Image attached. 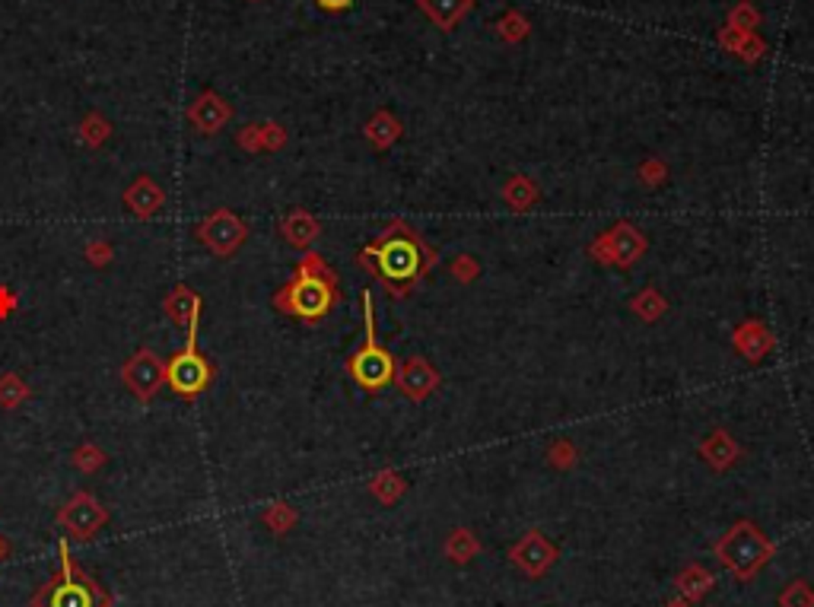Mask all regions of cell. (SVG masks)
Listing matches in <instances>:
<instances>
[{
  "label": "cell",
  "mask_w": 814,
  "mask_h": 607,
  "mask_svg": "<svg viewBox=\"0 0 814 607\" xmlns=\"http://www.w3.org/2000/svg\"><path fill=\"white\" fill-rule=\"evenodd\" d=\"M363 306H366L363 308L366 312V347L360 350V353H353V360H350V376L363 385V388L376 391V388H385V385L395 379V362H391V356L379 347L376 335H372V296L370 293L363 296Z\"/></svg>",
  "instance_id": "4"
},
{
  "label": "cell",
  "mask_w": 814,
  "mask_h": 607,
  "mask_svg": "<svg viewBox=\"0 0 814 607\" xmlns=\"http://www.w3.org/2000/svg\"><path fill=\"white\" fill-rule=\"evenodd\" d=\"M76 134H80V140H83L86 147H103L105 140H109V134H112V124L105 121L103 115H96V112H93V115H86V118L80 121Z\"/></svg>",
  "instance_id": "17"
},
{
  "label": "cell",
  "mask_w": 814,
  "mask_h": 607,
  "mask_svg": "<svg viewBox=\"0 0 814 607\" xmlns=\"http://www.w3.org/2000/svg\"><path fill=\"white\" fill-rule=\"evenodd\" d=\"M58 553H61V573L51 576L39 588V594L32 598V607H109V592L70 559L67 540L58 544Z\"/></svg>",
  "instance_id": "2"
},
{
  "label": "cell",
  "mask_w": 814,
  "mask_h": 607,
  "mask_svg": "<svg viewBox=\"0 0 814 607\" xmlns=\"http://www.w3.org/2000/svg\"><path fill=\"white\" fill-rule=\"evenodd\" d=\"M121 382L138 401H144V404L153 401V397L159 395V388L165 385V362L159 360L150 347H140L138 353L121 366Z\"/></svg>",
  "instance_id": "5"
},
{
  "label": "cell",
  "mask_w": 814,
  "mask_h": 607,
  "mask_svg": "<svg viewBox=\"0 0 814 607\" xmlns=\"http://www.w3.org/2000/svg\"><path fill=\"white\" fill-rule=\"evenodd\" d=\"M335 271L325 264L318 254H306L290 277V283L274 296V306L287 315L306 321H318L331 312L337 293H335Z\"/></svg>",
  "instance_id": "1"
},
{
  "label": "cell",
  "mask_w": 814,
  "mask_h": 607,
  "mask_svg": "<svg viewBox=\"0 0 814 607\" xmlns=\"http://www.w3.org/2000/svg\"><path fill=\"white\" fill-rule=\"evenodd\" d=\"M376 254L379 273L385 280H407L420 271V252L407 236H389L379 248H370Z\"/></svg>",
  "instance_id": "8"
},
{
  "label": "cell",
  "mask_w": 814,
  "mask_h": 607,
  "mask_svg": "<svg viewBox=\"0 0 814 607\" xmlns=\"http://www.w3.org/2000/svg\"><path fill=\"white\" fill-rule=\"evenodd\" d=\"M86 258H89V264L103 267V264H109V261L115 258V248H112L109 242H89V245H86Z\"/></svg>",
  "instance_id": "23"
},
{
  "label": "cell",
  "mask_w": 814,
  "mask_h": 607,
  "mask_svg": "<svg viewBox=\"0 0 814 607\" xmlns=\"http://www.w3.org/2000/svg\"><path fill=\"white\" fill-rule=\"evenodd\" d=\"M29 395H32V388L16 372H4L0 376V407L4 410H16L22 401H29Z\"/></svg>",
  "instance_id": "16"
},
{
  "label": "cell",
  "mask_w": 814,
  "mask_h": 607,
  "mask_svg": "<svg viewBox=\"0 0 814 607\" xmlns=\"http://www.w3.org/2000/svg\"><path fill=\"white\" fill-rule=\"evenodd\" d=\"M417 4L433 16L439 29H452L474 7V0H417Z\"/></svg>",
  "instance_id": "13"
},
{
  "label": "cell",
  "mask_w": 814,
  "mask_h": 607,
  "mask_svg": "<svg viewBox=\"0 0 814 607\" xmlns=\"http://www.w3.org/2000/svg\"><path fill=\"white\" fill-rule=\"evenodd\" d=\"M760 22L757 10L751 7V4H738V7L732 10V20H729V26L732 29H741V32H751L754 26Z\"/></svg>",
  "instance_id": "22"
},
{
  "label": "cell",
  "mask_w": 814,
  "mask_h": 607,
  "mask_svg": "<svg viewBox=\"0 0 814 607\" xmlns=\"http://www.w3.org/2000/svg\"><path fill=\"white\" fill-rule=\"evenodd\" d=\"M366 134H370L379 147H389L391 140H395V137L401 134V124H398L395 118L385 115V112H382V115H376L370 124H366Z\"/></svg>",
  "instance_id": "19"
},
{
  "label": "cell",
  "mask_w": 814,
  "mask_h": 607,
  "mask_svg": "<svg viewBox=\"0 0 814 607\" xmlns=\"http://www.w3.org/2000/svg\"><path fill=\"white\" fill-rule=\"evenodd\" d=\"M7 553H10V544L4 538H0V559H7Z\"/></svg>",
  "instance_id": "26"
},
{
  "label": "cell",
  "mask_w": 814,
  "mask_h": 607,
  "mask_svg": "<svg viewBox=\"0 0 814 607\" xmlns=\"http://www.w3.org/2000/svg\"><path fill=\"white\" fill-rule=\"evenodd\" d=\"M198 239L204 242L217 258H233V254L239 252L242 242H246V223H242L233 210L219 207V210H213L207 219H201Z\"/></svg>",
  "instance_id": "6"
},
{
  "label": "cell",
  "mask_w": 814,
  "mask_h": 607,
  "mask_svg": "<svg viewBox=\"0 0 814 607\" xmlns=\"http://www.w3.org/2000/svg\"><path fill=\"white\" fill-rule=\"evenodd\" d=\"M322 10H331V13H341V10H347L353 0H315Z\"/></svg>",
  "instance_id": "25"
},
{
  "label": "cell",
  "mask_w": 814,
  "mask_h": 607,
  "mask_svg": "<svg viewBox=\"0 0 814 607\" xmlns=\"http://www.w3.org/2000/svg\"><path fill=\"white\" fill-rule=\"evenodd\" d=\"M163 204H165V192L150 175L134 178V182L128 184V192H124V207L140 219L157 217V213L163 210Z\"/></svg>",
  "instance_id": "10"
},
{
  "label": "cell",
  "mask_w": 814,
  "mask_h": 607,
  "mask_svg": "<svg viewBox=\"0 0 814 607\" xmlns=\"http://www.w3.org/2000/svg\"><path fill=\"white\" fill-rule=\"evenodd\" d=\"M496 32H500L506 41H519L528 35V20L522 13H506L500 20V26H496Z\"/></svg>",
  "instance_id": "21"
},
{
  "label": "cell",
  "mask_w": 814,
  "mask_h": 607,
  "mask_svg": "<svg viewBox=\"0 0 814 607\" xmlns=\"http://www.w3.org/2000/svg\"><path fill=\"white\" fill-rule=\"evenodd\" d=\"M281 232H283V236H287V242H290V245H296V248H306L309 242H315V239H318V223H315V219L309 217L306 210H293V213H290V217L281 223Z\"/></svg>",
  "instance_id": "14"
},
{
  "label": "cell",
  "mask_w": 814,
  "mask_h": 607,
  "mask_svg": "<svg viewBox=\"0 0 814 607\" xmlns=\"http://www.w3.org/2000/svg\"><path fill=\"white\" fill-rule=\"evenodd\" d=\"M103 464H105V451L99 449V445L86 442V445H80V449L74 451V468H76V471L93 474V471H99Z\"/></svg>",
  "instance_id": "20"
},
{
  "label": "cell",
  "mask_w": 814,
  "mask_h": 607,
  "mask_svg": "<svg viewBox=\"0 0 814 607\" xmlns=\"http://www.w3.org/2000/svg\"><path fill=\"white\" fill-rule=\"evenodd\" d=\"M163 306H165V315L175 321L178 328H188L194 318H201V308H204V302H201V296L194 293L192 287L178 283V287H172V293L165 296Z\"/></svg>",
  "instance_id": "11"
},
{
  "label": "cell",
  "mask_w": 814,
  "mask_h": 607,
  "mask_svg": "<svg viewBox=\"0 0 814 607\" xmlns=\"http://www.w3.org/2000/svg\"><path fill=\"white\" fill-rule=\"evenodd\" d=\"M433 382H436V379H433V372L420 360H414L411 366L404 369V376H401V385L411 391L414 397H424L426 391L433 388Z\"/></svg>",
  "instance_id": "18"
},
{
  "label": "cell",
  "mask_w": 814,
  "mask_h": 607,
  "mask_svg": "<svg viewBox=\"0 0 814 607\" xmlns=\"http://www.w3.org/2000/svg\"><path fill=\"white\" fill-rule=\"evenodd\" d=\"M198 331H201V318H194L185 328V335H188L185 347L165 362V385H169L178 397H198L213 379V366L198 350Z\"/></svg>",
  "instance_id": "3"
},
{
  "label": "cell",
  "mask_w": 814,
  "mask_h": 607,
  "mask_svg": "<svg viewBox=\"0 0 814 607\" xmlns=\"http://www.w3.org/2000/svg\"><path fill=\"white\" fill-rule=\"evenodd\" d=\"M58 522H61V528H67L74 538L89 540L93 534L103 531V525L109 522V509H105L93 493H76V496H70L67 503L61 505Z\"/></svg>",
  "instance_id": "7"
},
{
  "label": "cell",
  "mask_w": 814,
  "mask_h": 607,
  "mask_svg": "<svg viewBox=\"0 0 814 607\" xmlns=\"http://www.w3.org/2000/svg\"><path fill=\"white\" fill-rule=\"evenodd\" d=\"M188 118H192V124L201 130V134H217V130H223L226 124H229V118H233V105L226 103L223 96H217V93L207 89V93H201V96L192 103Z\"/></svg>",
  "instance_id": "9"
},
{
  "label": "cell",
  "mask_w": 814,
  "mask_h": 607,
  "mask_svg": "<svg viewBox=\"0 0 814 607\" xmlns=\"http://www.w3.org/2000/svg\"><path fill=\"white\" fill-rule=\"evenodd\" d=\"M719 41H722L726 49H732L735 55L745 58V61H757L760 51H764V41H757L751 32H741V29H732V26H729L726 32H719Z\"/></svg>",
  "instance_id": "15"
},
{
  "label": "cell",
  "mask_w": 814,
  "mask_h": 607,
  "mask_svg": "<svg viewBox=\"0 0 814 607\" xmlns=\"http://www.w3.org/2000/svg\"><path fill=\"white\" fill-rule=\"evenodd\" d=\"M13 308H16V296L7 287H0V318H7Z\"/></svg>",
  "instance_id": "24"
},
{
  "label": "cell",
  "mask_w": 814,
  "mask_h": 607,
  "mask_svg": "<svg viewBox=\"0 0 814 607\" xmlns=\"http://www.w3.org/2000/svg\"><path fill=\"white\" fill-rule=\"evenodd\" d=\"M287 134H283L281 124H248L239 134V147H246L248 153H261V150H281Z\"/></svg>",
  "instance_id": "12"
}]
</instances>
